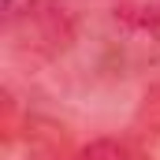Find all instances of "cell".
I'll return each mask as SVG.
<instances>
[]
</instances>
